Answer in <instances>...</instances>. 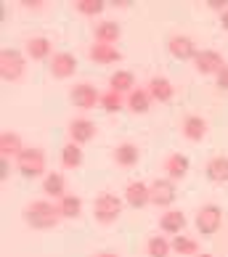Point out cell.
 I'll return each instance as SVG.
<instances>
[{"mask_svg":"<svg viewBox=\"0 0 228 257\" xmlns=\"http://www.w3.org/2000/svg\"><path fill=\"white\" fill-rule=\"evenodd\" d=\"M61 220L59 204L48 202V199H40V202H32L30 207L24 209V223L35 228V231H51Z\"/></svg>","mask_w":228,"mask_h":257,"instance_id":"1","label":"cell"},{"mask_svg":"<svg viewBox=\"0 0 228 257\" xmlns=\"http://www.w3.org/2000/svg\"><path fill=\"white\" fill-rule=\"evenodd\" d=\"M122 207H125V199H120L117 194H98L93 202V217L101 225H111L122 215Z\"/></svg>","mask_w":228,"mask_h":257,"instance_id":"2","label":"cell"},{"mask_svg":"<svg viewBox=\"0 0 228 257\" xmlns=\"http://www.w3.org/2000/svg\"><path fill=\"white\" fill-rule=\"evenodd\" d=\"M16 167L24 178H40L45 173V151L37 146H27L22 154L16 157Z\"/></svg>","mask_w":228,"mask_h":257,"instance_id":"3","label":"cell"},{"mask_svg":"<svg viewBox=\"0 0 228 257\" xmlns=\"http://www.w3.org/2000/svg\"><path fill=\"white\" fill-rule=\"evenodd\" d=\"M24 66H27V61L16 48L0 51V77H3V82H19L24 77Z\"/></svg>","mask_w":228,"mask_h":257,"instance_id":"4","label":"cell"},{"mask_svg":"<svg viewBox=\"0 0 228 257\" xmlns=\"http://www.w3.org/2000/svg\"><path fill=\"white\" fill-rule=\"evenodd\" d=\"M220 225H223V209L217 207V204H204V207H199V212H196V231L202 233V236H212L220 231Z\"/></svg>","mask_w":228,"mask_h":257,"instance_id":"5","label":"cell"},{"mask_svg":"<svg viewBox=\"0 0 228 257\" xmlns=\"http://www.w3.org/2000/svg\"><path fill=\"white\" fill-rule=\"evenodd\" d=\"M69 101H72V106L85 111V109H93L96 103H101V93L93 82H77L69 88Z\"/></svg>","mask_w":228,"mask_h":257,"instance_id":"6","label":"cell"},{"mask_svg":"<svg viewBox=\"0 0 228 257\" xmlns=\"http://www.w3.org/2000/svg\"><path fill=\"white\" fill-rule=\"evenodd\" d=\"M149 194H151V204L154 207H170L178 196V188H175V180L170 178H157L149 183Z\"/></svg>","mask_w":228,"mask_h":257,"instance_id":"7","label":"cell"},{"mask_svg":"<svg viewBox=\"0 0 228 257\" xmlns=\"http://www.w3.org/2000/svg\"><path fill=\"white\" fill-rule=\"evenodd\" d=\"M48 72H51V77H56V80H69L72 74L77 72V56L69 53V51L53 53V59L48 61Z\"/></svg>","mask_w":228,"mask_h":257,"instance_id":"8","label":"cell"},{"mask_svg":"<svg viewBox=\"0 0 228 257\" xmlns=\"http://www.w3.org/2000/svg\"><path fill=\"white\" fill-rule=\"evenodd\" d=\"M167 53L178 61H194V56L199 51H196V43L188 35H173L167 40Z\"/></svg>","mask_w":228,"mask_h":257,"instance_id":"9","label":"cell"},{"mask_svg":"<svg viewBox=\"0 0 228 257\" xmlns=\"http://www.w3.org/2000/svg\"><path fill=\"white\" fill-rule=\"evenodd\" d=\"M223 66H228V64H225V59H223V53H217V51L204 48V51H199V53L194 56V69H196L199 74H217Z\"/></svg>","mask_w":228,"mask_h":257,"instance_id":"10","label":"cell"},{"mask_svg":"<svg viewBox=\"0 0 228 257\" xmlns=\"http://www.w3.org/2000/svg\"><path fill=\"white\" fill-rule=\"evenodd\" d=\"M180 130H183V138H186V141L199 144V141H204L210 125H207V119L199 117V114H186L183 122H180Z\"/></svg>","mask_w":228,"mask_h":257,"instance_id":"11","label":"cell"},{"mask_svg":"<svg viewBox=\"0 0 228 257\" xmlns=\"http://www.w3.org/2000/svg\"><path fill=\"white\" fill-rule=\"evenodd\" d=\"M125 204L133 209H144L146 204H151L149 183H144V180H130L125 186Z\"/></svg>","mask_w":228,"mask_h":257,"instance_id":"12","label":"cell"},{"mask_svg":"<svg viewBox=\"0 0 228 257\" xmlns=\"http://www.w3.org/2000/svg\"><path fill=\"white\" fill-rule=\"evenodd\" d=\"M96 125H93L90 119H85V117H74L69 122V141L72 144H77V146H85V144H90L93 138H96Z\"/></svg>","mask_w":228,"mask_h":257,"instance_id":"13","label":"cell"},{"mask_svg":"<svg viewBox=\"0 0 228 257\" xmlns=\"http://www.w3.org/2000/svg\"><path fill=\"white\" fill-rule=\"evenodd\" d=\"M146 90H149V96L159 101V103H170L175 96V85L170 82L167 77H162V74H157V77H151L149 85H146Z\"/></svg>","mask_w":228,"mask_h":257,"instance_id":"14","label":"cell"},{"mask_svg":"<svg viewBox=\"0 0 228 257\" xmlns=\"http://www.w3.org/2000/svg\"><path fill=\"white\" fill-rule=\"evenodd\" d=\"M27 56H30L32 61H51L53 59V43L43 35L30 37V40H27Z\"/></svg>","mask_w":228,"mask_h":257,"instance_id":"15","label":"cell"},{"mask_svg":"<svg viewBox=\"0 0 228 257\" xmlns=\"http://www.w3.org/2000/svg\"><path fill=\"white\" fill-rule=\"evenodd\" d=\"M186 212H180V209H167V212L159 217V231L167 233V236H178V233H183V228H186Z\"/></svg>","mask_w":228,"mask_h":257,"instance_id":"16","label":"cell"},{"mask_svg":"<svg viewBox=\"0 0 228 257\" xmlns=\"http://www.w3.org/2000/svg\"><path fill=\"white\" fill-rule=\"evenodd\" d=\"M122 37V30L117 22H98L93 27V43H103V45H117Z\"/></svg>","mask_w":228,"mask_h":257,"instance_id":"17","label":"cell"},{"mask_svg":"<svg viewBox=\"0 0 228 257\" xmlns=\"http://www.w3.org/2000/svg\"><path fill=\"white\" fill-rule=\"evenodd\" d=\"M88 59L96 64H117L122 61V53L117 51V45H103V43H93L88 48Z\"/></svg>","mask_w":228,"mask_h":257,"instance_id":"18","label":"cell"},{"mask_svg":"<svg viewBox=\"0 0 228 257\" xmlns=\"http://www.w3.org/2000/svg\"><path fill=\"white\" fill-rule=\"evenodd\" d=\"M114 162H117L120 167H136L138 159H141V149L136 144H130V141H125V144H120L117 149L111 151Z\"/></svg>","mask_w":228,"mask_h":257,"instance_id":"19","label":"cell"},{"mask_svg":"<svg viewBox=\"0 0 228 257\" xmlns=\"http://www.w3.org/2000/svg\"><path fill=\"white\" fill-rule=\"evenodd\" d=\"M109 90H114V93H133L136 90V74L133 72H128V69H117L109 77Z\"/></svg>","mask_w":228,"mask_h":257,"instance_id":"20","label":"cell"},{"mask_svg":"<svg viewBox=\"0 0 228 257\" xmlns=\"http://www.w3.org/2000/svg\"><path fill=\"white\" fill-rule=\"evenodd\" d=\"M165 173H167L170 180H183L186 173H188V157L178 154V151H175V154H170L165 159Z\"/></svg>","mask_w":228,"mask_h":257,"instance_id":"21","label":"cell"},{"mask_svg":"<svg viewBox=\"0 0 228 257\" xmlns=\"http://www.w3.org/2000/svg\"><path fill=\"white\" fill-rule=\"evenodd\" d=\"M204 173L212 183H228V157H212L204 165Z\"/></svg>","mask_w":228,"mask_h":257,"instance_id":"22","label":"cell"},{"mask_svg":"<svg viewBox=\"0 0 228 257\" xmlns=\"http://www.w3.org/2000/svg\"><path fill=\"white\" fill-rule=\"evenodd\" d=\"M22 151H24L22 136L14 130H3V136H0V157H19Z\"/></svg>","mask_w":228,"mask_h":257,"instance_id":"23","label":"cell"},{"mask_svg":"<svg viewBox=\"0 0 228 257\" xmlns=\"http://www.w3.org/2000/svg\"><path fill=\"white\" fill-rule=\"evenodd\" d=\"M56 204H59L61 217H66V220H77V217L82 215V199H80V196H74V194L61 196Z\"/></svg>","mask_w":228,"mask_h":257,"instance_id":"24","label":"cell"},{"mask_svg":"<svg viewBox=\"0 0 228 257\" xmlns=\"http://www.w3.org/2000/svg\"><path fill=\"white\" fill-rule=\"evenodd\" d=\"M43 191L48 196H53V199L66 196V178H64V173H48L45 175L43 178Z\"/></svg>","mask_w":228,"mask_h":257,"instance_id":"25","label":"cell"},{"mask_svg":"<svg viewBox=\"0 0 228 257\" xmlns=\"http://www.w3.org/2000/svg\"><path fill=\"white\" fill-rule=\"evenodd\" d=\"M61 167L64 170H77V167H82V146H77V144H72V141H69V144H66L64 149H61Z\"/></svg>","mask_w":228,"mask_h":257,"instance_id":"26","label":"cell"},{"mask_svg":"<svg viewBox=\"0 0 228 257\" xmlns=\"http://www.w3.org/2000/svg\"><path fill=\"white\" fill-rule=\"evenodd\" d=\"M151 101H154V98L149 96L146 88H136V90L128 96V109H130L133 114H146V111L151 109Z\"/></svg>","mask_w":228,"mask_h":257,"instance_id":"27","label":"cell"},{"mask_svg":"<svg viewBox=\"0 0 228 257\" xmlns=\"http://www.w3.org/2000/svg\"><path fill=\"white\" fill-rule=\"evenodd\" d=\"M170 246H173L175 254H186V257H196L199 254V244L196 239H191V236H173V241H170Z\"/></svg>","mask_w":228,"mask_h":257,"instance_id":"28","label":"cell"},{"mask_svg":"<svg viewBox=\"0 0 228 257\" xmlns=\"http://www.w3.org/2000/svg\"><path fill=\"white\" fill-rule=\"evenodd\" d=\"M170 252H173V246H170L165 236H149V241H146L149 257H170Z\"/></svg>","mask_w":228,"mask_h":257,"instance_id":"29","label":"cell"},{"mask_svg":"<svg viewBox=\"0 0 228 257\" xmlns=\"http://www.w3.org/2000/svg\"><path fill=\"white\" fill-rule=\"evenodd\" d=\"M125 106H128V101H125V96H122V93H114V90L101 93V109H103V111L114 114V111H122Z\"/></svg>","mask_w":228,"mask_h":257,"instance_id":"30","label":"cell"},{"mask_svg":"<svg viewBox=\"0 0 228 257\" xmlns=\"http://www.w3.org/2000/svg\"><path fill=\"white\" fill-rule=\"evenodd\" d=\"M74 8L82 16H101L106 11V0H74Z\"/></svg>","mask_w":228,"mask_h":257,"instance_id":"31","label":"cell"},{"mask_svg":"<svg viewBox=\"0 0 228 257\" xmlns=\"http://www.w3.org/2000/svg\"><path fill=\"white\" fill-rule=\"evenodd\" d=\"M215 88L217 90H228V66H223V69L215 74Z\"/></svg>","mask_w":228,"mask_h":257,"instance_id":"32","label":"cell"},{"mask_svg":"<svg viewBox=\"0 0 228 257\" xmlns=\"http://www.w3.org/2000/svg\"><path fill=\"white\" fill-rule=\"evenodd\" d=\"M204 3H207V8H212V11H225V8H228V0H204Z\"/></svg>","mask_w":228,"mask_h":257,"instance_id":"33","label":"cell"},{"mask_svg":"<svg viewBox=\"0 0 228 257\" xmlns=\"http://www.w3.org/2000/svg\"><path fill=\"white\" fill-rule=\"evenodd\" d=\"M11 175V165H8V157H0V180H6Z\"/></svg>","mask_w":228,"mask_h":257,"instance_id":"34","label":"cell"},{"mask_svg":"<svg viewBox=\"0 0 228 257\" xmlns=\"http://www.w3.org/2000/svg\"><path fill=\"white\" fill-rule=\"evenodd\" d=\"M43 3H45V0H24L27 8H43Z\"/></svg>","mask_w":228,"mask_h":257,"instance_id":"35","label":"cell"},{"mask_svg":"<svg viewBox=\"0 0 228 257\" xmlns=\"http://www.w3.org/2000/svg\"><path fill=\"white\" fill-rule=\"evenodd\" d=\"M111 6H114V8H128L130 0H111Z\"/></svg>","mask_w":228,"mask_h":257,"instance_id":"36","label":"cell"},{"mask_svg":"<svg viewBox=\"0 0 228 257\" xmlns=\"http://www.w3.org/2000/svg\"><path fill=\"white\" fill-rule=\"evenodd\" d=\"M220 24H223V30L228 32V8H225V11L220 14Z\"/></svg>","mask_w":228,"mask_h":257,"instance_id":"37","label":"cell"},{"mask_svg":"<svg viewBox=\"0 0 228 257\" xmlns=\"http://www.w3.org/2000/svg\"><path fill=\"white\" fill-rule=\"evenodd\" d=\"M96 257H120V254H117V252H98Z\"/></svg>","mask_w":228,"mask_h":257,"instance_id":"38","label":"cell"},{"mask_svg":"<svg viewBox=\"0 0 228 257\" xmlns=\"http://www.w3.org/2000/svg\"><path fill=\"white\" fill-rule=\"evenodd\" d=\"M196 257H215V254H210V252H199Z\"/></svg>","mask_w":228,"mask_h":257,"instance_id":"39","label":"cell"}]
</instances>
